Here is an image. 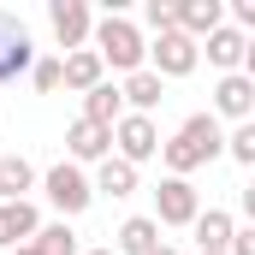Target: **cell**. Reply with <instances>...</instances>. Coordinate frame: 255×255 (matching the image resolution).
<instances>
[{
    "instance_id": "6da1fadb",
    "label": "cell",
    "mask_w": 255,
    "mask_h": 255,
    "mask_svg": "<svg viewBox=\"0 0 255 255\" xmlns=\"http://www.w3.org/2000/svg\"><path fill=\"white\" fill-rule=\"evenodd\" d=\"M160 154H166V166H172V178H190L196 166H208V160H220L226 154V130L214 113H190L172 142H160Z\"/></svg>"
},
{
    "instance_id": "7a4b0ae2",
    "label": "cell",
    "mask_w": 255,
    "mask_h": 255,
    "mask_svg": "<svg viewBox=\"0 0 255 255\" xmlns=\"http://www.w3.org/2000/svg\"><path fill=\"white\" fill-rule=\"evenodd\" d=\"M95 54L113 65V71H142V60H148V42L136 36V24H130L125 12H107L101 24H95Z\"/></svg>"
},
{
    "instance_id": "3957f363",
    "label": "cell",
    "mask_w": 255,
    "mask_h": 255,
    "mask_svg": "<svg viewBox=\"0 0 255 255\" xmlns=\"http://www.w3.org/2000/svg\"><path fill=\"white\" fill-rule=\"evenodd\" d=\"M24 71H36V42L18 12H0V83H18Z\"/></svg>"
},
{
    "instance_id": "277c9868",
    "label": "cell",
    "mask_w": 255,
    "mask_h": 255,
    "mask_svg": "<svg viewBox=\"0 0 255 255\" xmlns=\"http://www.w3.org/2000/svg\"><path fill=\"white\" fill-rule=\"evenodd\" d=\"M42 184H48V202L60 208L65 220H71V214H83V208L95 202V184L83 178V166H77V160H60V166H48V178H42Z\"/></svg>"
},
{
    "instance_id": "5b68a950",
    "label": "cell",
    "mask_w": 255,
    "mask_h": 255,
    "mask_svg": "<svg viewBox=\"0 0 255 255\" xmlns=\"http://www.w3.org/2000/svg\"><path fill=\"white\" fill-rule=\"evenodd\" d=\"M154 220L160 226H196L202 220V196L190 178H160L154 184Z\"/></svg>"
},
{
    "instance_id": "8992f818",
    "label": "cell",
    "mask_w": 255,
    "mask_h": 255,
    "mask_svg": "<svg viewBox=\"0 0 255 255\" xmlns=\"http://www.w3.org/2000/svg\"><path fill=\"white\" fill-rule=\"evenodd\" d=\"M113 142H119V160H130V166H142V160L160 154V130H154L148 113H125L113 125Z\"/></svg>"
},
{
    "instance_id": "52a82bcc",
    "label": "cell",
    "mask_w": 255,
    "mask_h": 255,
    "mask_svg": "<svg viewBox=\"0 0 255 255\" xmlns=\"http://www.w3.org/2000/svg\"><path fill=\"white\" fill-rule=\"evenodd\" d=\"M148 60H154V77H190L196 60H202V48L184 30H172V36H154L148 42Z\"/></svg>"
},
{
    "instance_id": "ba28073f",
    "label": "cell",
    "mask_w": 255,
    "mask_h": 255,
    "mask_svg": "<svg viewBox=\"0 0 255 255\" xmlns=\"http://www.w3.org/2000/svg\"><path fill=\"white\" fill-rule=\"evenodd\" d=\"M48 24H54V36H60V48H83L89 42V30H95V18H89V6L83 0H48Z\"/></svg>"
},
{
    "instance_id": "9c48e42d",
    "label": "cell",
    "mask_w": 255,
    "mask_h": 255,
    "mask_svg": "<svg viewBox=\"0 0 255 255\" xmlns=\"http://www.w3.org/2000/svg\"><path fill=\"white\" fill-rule=\"evenodd\" d=\"M36 232H42V214L30 202H0V250H24L36 244Z\"/></svg>"
},
{
    "instance_id": "30bf717a",
    "label": "cell",
    "mask_w": 255,
    "mask_h": 255,
    "mask_svg": "<svg viewBox=\"0 0 255 255\" xmlns=\"http://www.w3.org/2000/svg\"><path fill=\"white\" fill-rule=\"evenodd\" d=\"M214 107H220L226 119H238V125H244V119L255 113V83L244 77V71H232V77H220V83H214Z\"/></svg>"
},
{
    "instance_id": "8fae6325",
    "label": "cell",
    "mask_w": 255,
    "mask_h": 255,
    "mask_svg": "<svg viewBox=\"0 0 255 255\" xmlns=\"http://www.w3.org/2000/svg\"><path fill=\"white\" fill-rule=\"evenodd\" d=\"M232 238H238V226H232L226 208H208V214L196 220V250L202 255H232Z\"/></svg>"
},
{
    "instance_id": "7c38bea8",
    "label": "cell",
    "mask_w": 255,
    "mask_h": 255,
    "mask_svg": "<svg viewBox=\"0 0 255 255\" xmlns=\"http://www.w3.org/2000/svg\"><path fill=\"white\" fill-rule=\"evenodd\" d=\"M65 148H71V160H107V148H113V130L95 125V119H77V125L65 130Z\"/></svg>"
},
{
    "instance_id": "4fadbf2b",
    "label": "cell",
    "mask_w": 255,
    "mask_h": 255,
    "mask_svg": "<svg viewBox=\"0 0 255 255\" xmlns=\"http://www.w3.org/2000/svg\"><path fill=\"white\" fill-rule=\"evenodd\" d=\"M113 250H119V255H154V250H160V220L130 214L125 226H119V238H113Z\"/></svg>"
},
{
    "instance_id": "5bb4252c",
    "label": "cell",
    "mask_w": 255,
    "mask_h": 255,
    "mask_svg": "<svg viewBox=\"0 0 255 255\" xmlns=\"http://www.w3.org/2000/svg\"><path fill=\"white\" fill-rule=\"evenodd\" d=\"M208 60H214L220 71H226V77H232L238 65L250 60V36H244V30H232V24H220V30L208 36Z\"/></svg>"
},
{
    "instance_id": "9a60e30c",
    "label": "cell",
    "mask_w": 255,
    "mask_h": 255,
    "mask_svg": "<svg viewBox=\"0 0 255 255\" xmlns=\"http://www.w3.org/2000/svg\"><path fill=\"white\" fill-rule=\"evenodd\" d=\"M107 60L95 54V48H77V54H65V89H77V95H89V89H101L107 77Z\"/></svg>"
},
{
    "instance_id": "2e32d148",
    "label": "cell",
    "mask_w": 255,
    "mask_h": 255,
    "mask_svg": "<svg viewBox=\"0 0 255 255\" xmlns=\"http://www.w3.org/2000/svg\"><path fill=\"white\" fill-rule=\"evenodd\" d=\"M220 24H226V6H220V0H184V6H178V30H184V36H214V30H220Z\"/></svg>"
},
{
    "instance_id": "e0dca14e",
    "label": "cell",
    "mask_w": 255,
    "mask_h": 255,
    "mask_svg": "<svg viewBox=\"0 0 255 255\" xmlns=\"http://www.w3.org/2000/svg\"><path fill=\"white\" fill-rule=\"evenodd\" d=\"M83 119H95V125H119L125 119V89H113V83H101V89H89L83 95Z\"/></svg>"
},
{
    "instance_id": "ac0fdd59",
    "label": "cell",
    "mask_w": 255,
    "mask_h": 255,
    "mask_svg": "<svg viewBox=\"0 0 255 255\" xmlns=\"http://www.w3.org/2000/svg\"><path fill=\"white\" fill-rule=\"evenodd\" d=\"M125 101H130V113H154V107L166 101V77H154V71L125 77Z\"/></svg>"
},
{
    "instance_id": "d6986e66",
    "label": "cell",
    "mask_w": 255,
    "mask_h": 255,
    "mask_svg": "<svg viewBox=\"0 0 255 255\" xmlns=\"http://www.w3.org/2000/svg\"><path fill=\"white\" fill-rule=\"evenodd\" d=\"M30 184H36V166L24 154H0V202H24Z\"/></svg>"
},
{
    "instance_id": "ffe728a7",
    "label": "cell",
    "mask_w": 255,
    "mask_h": 255,
    "mask_svg": "<svg viewBox=\"0 0 255 255\" xmlns=\"http://www.w3.org/2000/svg\"><path fill=\"white\" fill-rule=\"evenodd\" d=\"M95 190H101V196H113V202H119V196H130V190H136V166L107 154V160H101V172H95Z\"/></svg>"
},
{
    "instance_id": "44dd1931",
    "label": "cell",
    "mask_w": 255,
    "mask_h": 255,
    "mask_svg": "<svg viewBox=\"0 0 255 255\" xmlns=\"http://www.w3.org/2000/svg\"><path fill=\"white\" fill-rule=\"evenodd\" d=\"M36 250H42V255H83V250H77V232H71L65 220H54V226L36 232Z\"/></svg>"
},
{
    "instance_id": "7402d4cb",
    "label": "cell",
    "mask_w": 255,
    "mask_h": 255,
    "mask_svg": "<svg viewBox=\"0 0 255 255\" xmlns=\"http://www.w3.org/2000/svg\"><path fill=\"white\" fill-rule=\"evenodd\" d=\"M226 154H232L238 166H255V119H244V125L226 136Z\"/></svg>"
},
{
    "instance_id": "603a6c76",
    "label": "cell",
    "mask_w": 255,
    "mask_h": 255,
    "mask_svg": "<svg viewBox=\"0 0 255 255\" xmlns=\"http://www.w3.org/2000/svg\"><path fill=\"white\" fill-rule=\"evenodd\" d=\"M30 77H36V89H42V95H54V89H65V60H36Z\"/></svg>"
},
{
    "instance_id": "cb8c5ba5",
    "label": "cell",
    "mask_w": 255,
    "mask_h": 255,
    "mask_svg": "<svg viewBox=\"0 0 255 255\" xmlns=\"http://www.w3.org/2000/svg\"><path fill=\"white\" fill-rule=\"evenodd\" d=\"M142 18H148V30H154V36H172V30H178V6L148 0V12H142Z\"/></svg>"
},
{
    "instance_id": "d4e9b609",
    "label": "cell",
    "mask_w": 255,
    "mask_h": 255,
    "mask_svg": "<svg viewBox=\"0 0 255 255\" xmlns=\"http://www.w3.org/2000/svg\"><path fill=\"white\" fill-rule=\"evenodd\" d=\"M232 18H238V30H255V0H232Z\"/></svg>"
},
{
    "instance_id": "484cf974",
    "label": "cell",
    "mask_w": 255,
    "mask_h": 255,
    "mask_svg": "<svg viewBox=\"0 0 255 255\" xmlns=\"http://www.w3.org/2000/svg\"><path fill=\"white\" fill-rule=\"evenodd\" d=\"M232 255H255V226H238V238H232Z\"/></svg>"
},
{
    "instance_id": "4316f807",
    "label": "cell",
    "mask_w": 255,
    "mask_h": 255,
    "mask_svg": "<svg viewBox=\"0 0 255 255\" xmlns=\"http://www.w3.org/2000/svg\"><path fill=\"white\" fill-rule=\"evenodd\" d=\"M238 208H244V220L255 226V184H244V190H238Z\"/></svg>"
},
{
    "instance_id": "83f0119b",
    "label": "cell",
    "mask_w": 255,
    "mask_h": 255,
    "mask_svg": "<svg viewBox=\"0 0 255 255\" xmlns=\"http://www.w3.org/2000/svg\"><path fill=\"white\" fill-rule=\"evenodd\" d=\"M244 77L255 83V36H250V60H244Z\"/></svg>"
},
{
    "instance_id": "f1b7e54d",
    "label": "cell",
    "mask_w": 255,
    "mask_h": 255,
    "mask_svg": "<svg viewBox=\"0 0 255 255\" xmlns=\"http://www.w3.org/2000/svg\"><path fill=\"white\" fill-rule=\"evenodd\" d=\"M12 255H42V250H36V244H24V250H12Z\"/></svg>"
},
{
    "instance_id": "f546056e",
    "label": "cell",
    "mask_w": 255,
    "mask_h": 255,
    "mask_svg": "<svg viewBox=\"0 0 255 255\" xmlns=\"http://www.w3.org/2000/svg\"><path fill=\"white\" fill-rule=\"evenodd\" d=\"M154 255H178V250H172V244H160V250H154Z\"/></svg>"
},
{
    "instance_id": "4dcf8cb0",
    "label": "cell",
    "mask_w": 255,
    "mask_h": 255,
    "mask_svg": "<svg viewBox=\"0 0 255 255\" xmlns=\"http://www.w3.org/2000/svg\"><path fill=\"white\" fill-rule=\"evenodd\" d=\"M83 255H119V250H83Z\"/></svg>"
}]
</instances>
